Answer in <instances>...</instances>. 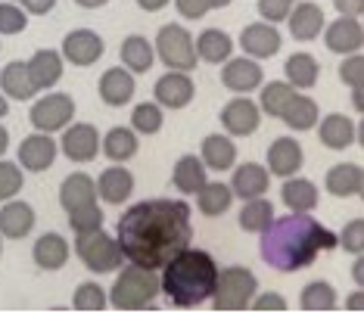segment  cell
<instances>
[{"instance_id":"6da1fadb","label":"cell","mask_w":364,"mask_h":314,"mask_svg":"<svg viewBox=\"0 0 364 314\" xmlns=\"http://www.w3.org/2000/svg\"><path fill=\"white\" fill-rule=\"evenodd\" d=\"M190 205L178 200L137 202L119 218V246L128 261L159 271L190 246Z\"/></svg>"},{"instance_id":"7a4b0ae2","label":"cell","mask_w":364,"mask_h":314,"mask_svg":"<svg viewBox=\"0 0 364 314\" xmlns=\"http://www.w3.org/2000/svg\"><path fill=\"white\" fill-rule=\"evenodd\" d=\"M339 237L327 230L321 221L309 218L305 212H293L287 218H274V224L262 234V259L274 271H299L314 264L321 252L336 249Z\"/></svg>"},{"instance_id":"3957f363","label":"cell","mask_w":364,"mask_h":314,"mask_svg":"<svg viewBox=\"0 0 364 314\" xmlns=\"http://www.w3.org/2000/svg\"><path fill=\"white\" fill-rule=\"evenodd\" d=\"M218 274L215 259L203 249H181L175 259L165 264L162 289L178 308H196V305L209 302L215 286H218Z\"/></svg>"},{"instance_id":"277c9868","label":"cell","mask_w":364,"mask_h":314,"mask_svg":"<svg viewBox=\"0 0 364 314\" xmlns=\"http://www.w3.org/2000/svg\"><path fill=\"white\" fill-rule=\"evenodd\" d=\"M159 280L153 277L150 268H140V264L131 261L125 271L119 274V280H115L109 299L119 311H140V308H150L153 296L159 293Z\"/></svg>"},{"instance_id":"5b68a950","label":"cell","mask_w":364,"mask_h":314,"mask_svg":"<svg viewBox=\"0 0 364 314\" xmlns=\"http://www.w3.org/2000/svg\"><path fill=\"white\" fill-rule=\"evenodd\" d=\"M75 252L78 259L85 261V268H90L94 274H109L122 261H125V252H122L119 239H112L106 230H81L75 239Z\"/></svg>"},{"instance_id":"8992f818","label":"cell","mask_w":364,"mask_h":314,"mask_svg":"<svg viewBox=\"0 0 364 314\" xmlns=\"http://www.w3.org/2000/svg\"><path fill=\"white\" fill-rule=\"evenodd\" d=\"M255 299V277L250 268H225L212 293L215 311H246Z\"/></svg>"},{"instance_id":"52a82bcc","label":"cell","mask_w":364,"mask_h":314,"mask_svg":"<svg viewBox=\"0 0 364 314\" xmlns=\"http://www.w3.org/2000/svg\"><path fill=\"white\" fill-rule=\"evenodd\" d=\"M156 53L159 60L175 72H190L196 63H200V53H196V40L190 38L187 28L181 26H162L159 28V38H156Z\"/></svg>"},{"instance_id":"ba28073f","label":"cell","mask_w":364,"mask_h":314,"mask_svg":"<svg viewBox=\"0 0 364 314\" xmlns=\"http://www.w3.org/2000/svg\"><path fill=\"white\" fill-rule=\"evenodd\" d=\"M72 115H75V100L69 94H50L31 106V125L41 128L44 134H50V131H60L69 125Z\"/></svg>"},{"instance_id":"9c48e42d","label":"cell","mask_w":364,"mask_h":314,"mask_svg":"<svg viewBox=\"0 0 364 314\" xmlns=\"http://www.w3.org/2000/svg\"><path fill=\"white\" fill-rule=\"evenodd\" d=\"M63 53L72 65H94L103 56V38L90 28H75L63 40Z\"/></svg>"},{"instance_id":"30bf717a","label":"cell","mask_w":364,"mask_h":314,"mask_svg":"<svg viewBox=\"0 0 364 314\" xmlns=\"http://www.w3.org/2000/svg\"><path fill=\"white\" fill-rule=\"evenodd\" d=\"M193 94H196L193 78L184 75V72H168V75L156 81V103L168 106V109H184L193 100Z\"/></svg>"},{"instance_id":"8fae6325","label":"cell","mask_w":364,"mask_h":314,"mask_svg":"<svg viewBox=\"0 0 364 314\" xmlns=\"http://www.w3.org/2000/svg\"><path fill=\"white\" fill-rule=\"evenodd\" d=\"M259 115H262V109L252 100L237 97V100H230L225 109H221V125H225L234 137H250L252 131L259 128Z\"/></svg>"},{"instance_id":"7c38bea8","label":"cell","mask_w":364,"mask_h":314,"mask_svg":"<svg viewBox=\"0 0 364 314\" xmlns=\"http://www.w3.org/2000/svg\"><path fill=\"white\" fill-rule=\"evenodd\" d=\"M240 47L252 56V60H271L280 50V31L264 26V22H252L240 35Z\"/></svg>"},{"instance_id":"4fadbf2b","label":"cell","mask_w":364,"mask_h":314,"mask_svg":"<svg viewBox=\"0 0 364 314\" xmlns=\"http://www.w3.org/2000/svg\"><path fill=\"white\" fill-rule=\"evenodd\" d=\"M56 159V144H53V137L50 134H31L22 140V146H19V162H22V168H28V171H47L53 165Z\"/></svg>"},{"instance_id":"5bb4252c","label":"cell","mask_w":364,"mask_h":314,"mask_svg":"<svg viewBox=\"0 0 364 314\" xmlns=\"http://www.w3.org/2000/svg\"><path fill=\"white\" fill-rule=\"evenodd\" d=\"M327 47L333 53H358L364 47V26H358L355 19L349 16H343V19H336L333 26H327Z\"/></svg>"},{"instance_id":"9a60e30c","label":"cell","mask_w":364,"mask_h":314,"mask_svg":"<svg viewBox=\"0 0 364 314\" xmlns=\"http://www.w3.org/2000/svg\"><path fill=\"white\" fill-rule=\"evenodd\" d=\"M268 168L277 178H289L302 168V146L293 137H277L268 150Z\"/></svg>"},{"instance_id":"2e32d148","label":"cell","mask_w":364,"mask_h":314,"mask_svg":"<svg viewBox=\"0 0 364 314\" xmlns=\"http://www.w3.org/2000/svg\"><path fill=\"white\" fill-rule=\"evenodd\" d=\"M97 146H100V137L94 125H72L63 137V150L72 162H90L97 156Z\"/></svg>"},{"instance_id":"e0dca14e","label":"cell","mask_w":364,"mask_h":314,"mask_svg":"<svg viewBox=\"0 0 364 314\" xmlns=\"http://www.w3.org/2000/svg\"><path fill=\"white\" fill-rule=\"evenodd\" d=\"M268 184H271V178L262 165L243 162L234 171V184H230V190H234V196H240V200H255V196L268 193Z\"/></svg>"},{"instance_id":"ac0fdd59","label":"cell","mask_w":364,"mask_h":314,"mask_svg":"<svg viewBox=\"0 0 364 314\" xmlns=\"http://www.w3.org/2000/svg\"><path fill=\"white\" fill-rule=\"evenodd\" d=\"M35 227V209L28 202H6L0 209V234L10 239H22Z\"/></svg>"},{"instance_id":"d6986e66","label":"cell","mask_w":364,"mask_h":314,"mask_svg":"<svg viewBox=\"0 0 364 314\" xmlns=\"http://www.w3.org/2000/svg\"><path fill=\"white\" fill-rule=\"evenodd\" d=\"M324 28V13L314 4H296L289 13V35L296 40H314Z\"/></svg>"},{"instance_id":"ffe728a7","label":"cell","mask_w":364,"mask_h":314,"mask_svg":"<svg viewBox=\"0 0 364 314\" xmlns=\"http://www.w3.org/2000/svg\"><path fill=\"white\" fill-rule=\"evenodd\" d=\"M221 81H225V87L237 90V94H246V90H255L262 85V69L252 60H230L225 65V72H221Z\"/></svg>"},{"instance_id":"44dd1931","label":"cell","mask_w":364,"mask_h":314,"mask_svg":"<svg viewBox=\"0 0 364 314\" xmlns=\"http://www.w3.org/2000/svg\"><path fill=\"white\" fill-rule=\"evenodd\" d=\"M100 97L109 106H125L134 97V78L128 69H106L100 78Z\"/></svg>"},{"instance_id":"7402d4cb","label":"cell","mask_w":364,"mask_h":314,"mask_svg":"<svg viewBox=\"0 0 364 314\" xmlns=\"http://www.w3.org/2000/svg\"><path fill=\"white\" fill-rule=\"evenodd\" d=\"M94 200H97V187H94V180H90L87 175L75 171V175H69V178L63 180L60 202H63L65 212H75V209H81V205L94 202Z\"/></svg>"},{"instance_id":"603a6c76","label":"cell","mask_w":364,"mask_h":314,"mask_svg":"<svg viewBox=\"0 0 364 314\" xmlns=\"http://www.w3.org/2000/svg\"><path fill=\"white\" fill-rule=\"evenodd\" d=\"M31 255H35V264L44 271H60L65 261H69V243L60 237V234H44L35 243V249H31Z\"/></svg>"},{"instance_id":"cb8c5ba5","label":"cell","mask_w":364,"mask_h":314,"mask_svg":"<svg viewBox=\"0 0 364 314\" xmlns=\"http://www.w3.org/2000/svg\"><path fill=\"white\" fill-rule=\"evenodd\" d=\"M0 85H4V94L13 97V100H31L38 94V85L28 72V63H10L0 75Z\"/></svg>"},{"instance_id":"d4e9b609","label":"cell","mask_w":364,"mask_h":314,"mask_svg":"<svg viewBox=\"0 0 364 314\" xmlns=\"http://www.w3.org/2000/svg\"><path fill=\"white\" fill-rule=\"evenodd\" d=\"M171 180H175V187L184 196L200 193V190L209 184V180H205V162L196 159V156H184V159H178L175 171H171Z\"/></svg>"},{"instance_id":"484cf974","label":"cell","mask_w":364,"mask_h":314,"mask_svg":"<svg viewBox=\"0 0 364 314\" xmlns=\"http://www.w3.org/2000/svg\"><path fill=\"white\" fill-rule=\"evenodd\" d=\"M131 190H134V178H131L128 168H119V165H115V168H106L100 175V184H97V193L112 205L125 202L131 196Z\"/></svg>"},{"instance_id":"4316f807","label":"cell","mask_w":364,"mask_h":314,"mask_svg":"<svg viewBox=\"0 0 364 314\" xmlns=\"http://www.w3.org/2000/svg\"><path fill=\"white\" fill-rule=\"evenodd\" d=\"M28 72L38 87H53L63 75V56L56 50H38L28 60Z\"/></svg>"},{"instance_id":"83f0119b","label":"cell","mask_w":364,"mask_h":314,"mask_svg":"<svg viewBox=\"0 0 364 314\" xmlns=\"http://www.w3.org/2000/svg\"><path fill=\"white\" fill-rule=\"evenodd\" d=\"M196 53L205 63H228V56L234 53V40H230L221 28H205L200 40H196Z\"/></svg>"},{"instance_id":"f1b7e54d","label":"cell","mask_w":364,"mask_h":314,"mask_svg":"<svg viewBox=\"0 0 364 314\" xmlns=\"http://www.w3.org/2000/svg\"><path fill=\"white\" fill-rule=\"evenodd\" d=\"M318 131H321V144L330 146V150H346V146L355 140V125L339 112L327 115Z\"/></svg>"},{"instance_id":"f546056e","label":"cell","mask_w":364,"mask_h":314,"mask_svg":"<svg viewBox=\"0 0 364 314\" xmlns=\"http://www.w3.org/2000/svg\"><path fill=\"white\" fill-rule=\"evenodd\" d=\"M284 72H287L289 85L305 90V87H314V81H318V75H321V65H318V60H314L311 53H293L287 60Z\"/></svg>"},{"instance_id":"4dcf8cb0","label":"cell","mask_w":364,"mask_h":314,"mask_svg":"<svg viewBox=\"0 0 364 314\" xmlns=\"http://www.w3.org/2000/svg\"><path fill=\"white\" fill-rule=\"evenodd\" d=\"M271 224H274V205L262 196L255 200H246L243 212H240V227L243 230H252V234H264Z\"/></svg>"},{"instance_id":"1f68e13d","label":"cell","mask_w":364,"mask_h":314,"mask_svg":"<svg viewBox=\"0 0 364 314\" xmlns=\"http://www.w3.org/2000/svg\"><path fill=\"white\" fill-rule=\"evenodd\" d=\"M237 159V150L230 144V137H221V134H212L203 140V162L209 165L212 171H228Z\"/></svg>"},{"instance_id":"d6a6232c","label":"cell","mask_w":364,"mask_h":314,"mask_svg":"<svg viewBox=\"0 0 364 314\" xmlns=\"http://www.w3.org/2000/svg\"><path fill=\"white\" fill-rule=\"evenodd\" d=\"M280 196H284V202L293 212H309V209L318 205V187H314L311 180H305V178L287 180V184L280 187Z\"/></svg>"},{"instance_id":"836d02e7","label":"cell","mask_w":364,"mask_h":314,"mask_svg":"<svg viewBox=\"0 0 364 314\" xmlns=\"http://www.w3.org/2000/svg\"><path fill=\"white\" fill-rule=\"evenodd\" d=\"M361 187V168L352 162H343V165H333L327 171V190L333 196H355Z\"/></svg>"},{"instance_id":"e575fe53","label":"cell","mask_w":364,"mask_h":314,"mask_svg":"<svg viewBox=\"0 0 364 314\" xmlns=\"http://www.w3.org/2000/svg\"><path fill=\"white\" fill-rule=\"evenodd\" d=\"M293 85H287V81H271V85H264L262 90V112L271 115V119H284V112L289 109V103H293Z\"/></svg>"},{"instance_id":"d590c367","label":"cell","mask_w":364,"mask_h":314,"mask_svg":"<svg viewBox=\"0 0 364 314\" xmlns=\"http://www.w3.org/2000/svg\"><path fill=\"white\" fill-rule=\"evenodd\" d=\"M230 200H234V190H230L228 184H205L200 193H196V202H200V212L209 215V218H215V215H225L230 209Z\"/></svg>"},{"instance_id":"8d00e7d4","label":"cell","mask_w":364,"mask_h":314,"mask_svg":"<svg viewBox=\"0 0 364 314\" xmlns=\"http://www.w3.org/2000/svg\"><path fill=\"white\" fill-rule=\"evenodd\" d=\"M122 60L131 72H146L153 65V44L144 35H131L122 44Z\"/></svg>"},{"instance_id":"74e56055","label":"cell","mask_w":364,"mask_h":314,"mask_svg":"<svg viewBox=\"0 0 364 314\" xmlns=\"http://www.w3.org/2000/svg\"><path fill=\"white\" fill-rule=\"evenodd\" d=\"M103 153L109 156L112 162H125L137 153V134L131 128H112L103 140Z\"/></svg>"},{"instance_id":"f35d334b","label":"cell","mask_w":364,"mask_h":314,"mask_svg":"<svg viewBox=\"0 0 364 314\" xmlns=\"http://www.w3.org/2000/svg\"><path fill=\"white\" fill-rule=\"evenodd\" d=\"M302 311H336V293L324 280H314L302 289Z\"/></svg>"},{"instance_id":"ab89813d","label":"cell","mask_w":364,"mask_h":314,"mask_svg":"<svg viewBox=\"0 0 364 314\" xmlns=\"http://www.w3.org/2000/svg\"><path fill=\"white\" fill-rule=\"evenodd\" d=\"M284 121L289 128H296V131L314 128V121H318V103L309 100V97H293L289 109L284 112Z\"/></svg>"},{"instance_id":"60d3db41","label":"cell","mask_w":364,"mask_h":314,"mask_svg":"<svg viewBox=\"0 0 364 314\" xmlns=\"http://www.w3.org/2000/svg\"><path fill=\"white\" fill-rule=\"evenodd\" d=\"M131 125L140 134H156L162 128V106L159 103H140L134 115H131Z\"/></svg>"},{"instance_id":"b9f144b4","label":"cell","mask_w":364,"mask_h":314,"mask_svg":"<svg viewBox=\"0 0 364 314\" xmlns=\"http://www.w3.org/2000/svg\"><path fill=\"white\" fill-rule=\"evenodd\" d=\"M75 311H103L106 308V293L100 283H81L72 296Z\"/></svg>"},{"instance_id":"7bdbcfd3","label":"cell","mask_w":364,"mask_h":314,"mask_svg":"<svg viewBox=\"0 0 364 314\" xmlns=\"http://www.w3.org/2000/svg\"><path fill=\"white\" fill-rule=\"evenodd\" d=\"M100 224H103V212L97 202H87V205H81V209L69 212V227L75 230V234H81V230H97Z\"/></svg>"},{"instance_id":"ee69618b","label":"cell","mask_w":364,"mask_h":314,"mask_svg":"<svg viewBox=\"0 0 364 314\" xmlns=\"http://www.w3.org/2000/svg\"><path fill=\"white\" fill-rule=\"evenodd\" d=\"M22 171L16 168L13 162H0V202L4 200H13L16 193L22 190Z\"/></svg>"},{"instance_id":"f6af8a7d","label":"cell","mask_w":364,"mask_h":314,"mask_svg":"<svg viewBox=\"0 0 364 314\" xmlns=\"http://www.w3.org/2000/svg\"><path fill=\"white\" fill-rule=\"evenodd\" d=\"M339 81H343V85H349L352 90L364 87V56H358V53L346 56V60L339 63Z\"/></svg>"},{"instance_id":"bcb514c9","label":"cell","mask_w":364,"mask_h":314,"mask_svg":"<svg viewBox=\"0 0 364 314\" xmlns=\"http://www.w3.org/2000/svg\"><path fill=\"white\" fill-rule=\"evenodd\" d=\"M28 26V16L13 4H0V35H19Z\"/></svg>"},{"instance_id":"7dc6e473","label":"cell","mask_w":364,"mask_h":314,"mask_svg":"<svg viewBox=\"0 0 364 314\" xmlns=\"http://www.w3.org/2000/svg\"><path fill=\"white\" fill-rule=\"evenodd\" d=\"M339 246H343L346 252H355V255L364 252V218H355V221H349V224L343 227V234H339Z\"/></svg>"},{"instance_id":"c3c4849f","label":"cell","mask_w":364,"mask_h":314,"mask_svg":"<svg viewBox=\"0 0 364 314\" xmlns=\"http://www.w3.org/2000/svg\"><path fill=\"white\" fill-rule=\"evenodd\" d=\"M255 6H259V13H262L268 22H280V19H287V16L293 13L296 0H259Z\"/></svg>"},{"instance_id":"681fc988","label":"cell","mask_w":364,"mask_h":314,"mask_svg":"<svg viewBox=\"0 0 364 314\" xmlns=\"http://www.w3.org/2000/svg\"><path fill=\"white\" fill-rule=\"evenodd\" d=\"M250 308L252 311H287V302L277 293H262L255 302H250Z\"/></svg>"},{"instance_id":"f907efd6","label":"cell","mask_w":364,"mask_h":314,"mask_svg":"<svg viewBox=\"0 0 364 314\" xmlns=\"http://www.w3.org/2000/svg\"><path fill=\"white\" fill-rule=\"evenodd\" d=\"M209 10H212L209 0H178V13L187 16V19H203Z\"/></svg>"},{"instance_id":"816d5d0a","label":"cell","mask_w":364,"mask_h":314,"mask_svg":"<svg viewBox=\"0 0 364 314\" xmlns=\"http://www.w3.org/2000/svg\"><path fill=\"white\" fill-rule=\"evenodd\" d=\"M333 6L343 16H349V19H355V16L364 13V0H333Z\"/></svg>"},{"instance_id":"f5cc1de1","label":"cell","mask_w":364,"mask_h":314,"mask_svg":"<svg viewBox=\"0 0 364 314\" xmlns=\"http://www.w3.org/2000/svg\"><path fill=\"white\" fill-rule=\"evenodd\" d=\"M22 4H26V10H28V13L44 16V13H50V10H53L56 0H22Z\"/></svg>"},{"instance_id":"db71d44e","label":"cell","mask_w":364,"mask_h":314,"mask_svg":"<svg viewBox=\"0 0 364 314\" xmlns=\"http://www.w3.org/2000/svg\"><path fill=\"white\" fill-rule=\"evenodd\" d=\"M352 280L364 289V252H361L358 259H355V264H352Z\"/></svg>"},{"instance_id":"11a10c76","label":"cell","mask_w":364,"mask_h":314,"mask_svg":"<svg viewBox=\"0 0 364 314\" xmlns=\"http://www.w3.org/2000/svg\"><path fill=\"white\" fill-rule=\"evenodd\" d=\"M346 308L349 311H364V289H358V293H352L349 299H346Z\"/></svg>"},{"instance_id":"9f6ffc18","label":"cell","mask_w":364,"mask_h":314,"mask_svg":"<svg viewBox=\"0 0 364 314\" xmlns=\"http://www.w3.org/2000/svg\"><path fill=\"white\" fill-rule=\"evenodd\" d=\"M137 4H140V6H144V10H146V13H156V10H162V6H165V4H168V0H137Z\"/></svg>"},{"instance_id":"6f0895ef","label":"cell","mask_w":364,"mask_h":314,"mask_svg":"<svg viewBox=\"0 0 364 314\" xmlns=\"http://www.w3.org/2000/svg\"><path fill=\"white\" fill-rule=\"evenodd\" d=\"M352 106L364 115V87H355V90H352Z\"/></svg>"},{"instance_id":"680465c9","label":"cell","mask_w":364,"mask_h":314,"mask_svg":"<svg viewBox=\"0 0 364 314\" xmlns=\"http://www.w3.org/2000/svg\"><path fill=\"white\" fill-rule=\"evenodd\" d=\"M78 6H85V10H97V6H103V4H109V0H75Z\"/></svg>"},{"instance_id":"91938a15","label":"cell","mask_w":364,"mask_h":314,"mask_svg":"<svg viewBox=\"0 0 364 314\" xmlns=\"http://www.w3.org/2000/svg\"><path fill=\"white\" fill-rule=\"evenodd\" d=\"M6 146H10V134H6V128H0V156L6 153Z\"/></svg>"},{"instance_id":"94428289","label":"cell","mask_w":364,"mask_h":314,"mask_svg":"<svg viewBox=\"0 0 364 314\" xmlns=\"http://www.w3.org/2000/svg\"><path fill=\"white\" fill-rule=\"evenodd\" d=\"M355 137H358V144L364 146V121H361V125H358V128H355Z\"/></svg>"},{"instance_id":"6125c7cd","label":"cell","mask_w":364,"mask_h":314,"mask_svg":"<svg viewBox=\"0 0 364 314\" xmlns=\"http://www.w3.org/2000/svg\"><path fill=\"white\" fill-rule=\"evenodd\" d=\"M6 112H10V103H6V100H4V97H0V119H4V115H6Z\"/></svg>"},{"instance_id":"be15d7a7","label":"cell","mask_w":364,"mask_h":314,"mask_svg":"<svg viewBox=\"0 0 364 314\" xmlns=\"http://www.w3.org/2000/svg\"><path fill=\"white\" fill-rule=\"evenodd\" d=\"M209 4H212V6H228L230 0H209Z\"/></svg>"},{"instance_id":"e7e4bbea","label":"cell","mask_w":364,"mask_h":314,"mask_svg":"<svg viewBox=\"0 0 364 314\" xmlns=\"http://www.w3.org/2000/svg\"><path fill=\"white\" fill-rule=\"evenodd\" d=\"M358 196H361V202H364V171H361V187H358Z\"/></svg>"},{"instance_id":"03108f58","label":"cell","mask_w":364,"mask_h":314,"mask_svg":"<svg viewBox=\"0 0 364 314\" xmlns=\"http://www.w3.org/2000/svg\"><path fill=\"white\" fill-rule=\"evenodd\" d=\"M0 252H4V249H0Z\"/></svg>"}]
</instances>
